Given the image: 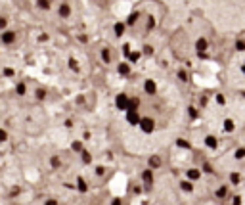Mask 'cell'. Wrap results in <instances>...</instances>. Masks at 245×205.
<instances>
[{"instance_id":"obj_1","label":"cell","mask_w":245,"mask_h":205,"mask_svg":"<svg viewBox=\"0 0 245 205\" xmlns=\"http://www.w3.org/2000/svg\"><path fill=\"white\" fill-rule=\"evenodd\" d=\"M138 125H140V129H142L145 134H149V132H153V130H155V121L152 117H142Z\"/></svg>"},{"instance_id":"obj_2","label":"cell","mask_w":245,"mask_h":205,"mask_svg":"<svg viewBox=\"0 0 245 205\" xmlns=\"http://www.w3.org/2000/svg\"><path fill=\"white\" fill-rule=\"evenodd\" d=\"M14 40H15V33L14 31H4L2 33V42L4 44H12Z\"/></svg>"},{"instance_id":"obj_3","label":"cell","mask_w":245,"mask_h":205,"mask_svg":"<svg viewBox=\"0 0 245 205\" xmlns=\"http://www.w3.org/2000/svg\"><path fill=\"white\" fill-rule=\"evenodd\" d=\"M142 54H144L145 57H149V56L155 54V48H153L152 44H144V46H142Z\"/></svg>"},{"instance_id":"obj_4","label":"cell","mask_w":245,"mask_h":205,"mask_svg":"<svg viewBox=\"0 0 245 205\" xmlns=\"http://www.w3.org/2000/svg\"><path fill=\"white\" fill-rule=\"evenodd\" d=\"M117 69H119V73H121V75H128V73H130V65L127 64V61H123V64L117 65Z\"/></svg>"},{"instance_id":"obj_5","label":"cell","mask_w":245,"mask_h":205,"mask_svg":"<svg viewBox=\"0 0 245 205\" xmlns=\"http://www.w3.org/2000/svg\"><path fill=\"white\" fill-rule=\"evenodd\" d=\"M144 90L148 92V94H153V92H155V85H153V81H149V79H148V81L144 82Z\"/></svg>"},{"instance_id":"obj_6","label":"cell","mask_w":245,"mask_h":205,"mask_svg":"<svg viewBox=\"0 0 245 205\" xmlns=\"http://www.w3.org/2000/svg\"><path fill=\"white\" fill-rule=\"evenodd\" d=\"M36 4L42 10H50V0H36Z\"/></svg>"},{"instance_id":"obj_7","label":"cell","mask_w":245,"mask_h":205,"mask_svg":"<svg viewBox=\"0 0 245 205\" xmlns=\"http://www.w3.org/2000/svg\"><path fill=\"white\" fill-rule=\"evenodd\" d=\"M188 178H199V171H197V169L188 171Z\"/></svg>"},{"instance_id":"obj_8","label":"cell","mask_w":245,"mask_h":205,"mask_svg":"<svg viewBox=\"0 0 245 205\" xmlns=\"http://www.w3.org/2000/svg\"><path fill=\"white\" fill-rule=\"evenodd\" d=\"M6 27H8V19L0 17V29H6Z\"/></svg>"},{"instance_id":"obj_9","label":"cell","mask_w":245,"mask_h":205,"mask_svg":"<svg viewBox=\"0 0 245 205\" xmlns=\"http://www.w3.org/2000/svg\"><path fill=\"white\" fill-rule=\"evenodd\" d=\"M17 92L19 94H25V85H23V82H19V85H17Z\"/></svg>"},{"instance_id":"obj_10","label":"cell","mask_w":245,"mask_h":205,"mask_svg":"<svg viewBox=\"0 0 245 205\" xmlns=\"http://www.w3.org/2000/svg\"><path fill=\"white\" fill-rule=\"evenodd\" d=\"M6 140V132H4V130H0V142H4Z\"/></svg>"}]
</instances>
